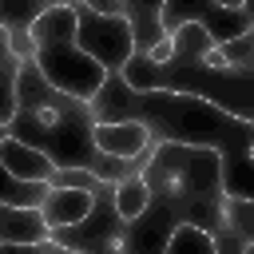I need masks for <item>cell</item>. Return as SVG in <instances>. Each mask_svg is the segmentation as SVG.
<instances>
[{
  "label": "cell",
  "mask_w": 254,
  "mask_h": 254,
  "mask_svg": "<svg viewBox=\"0 0 254 254\" xmlns=\"http://www.w3.org/2000/svg\"><path fill=\"white\" fill-rule=\"evenodd\" d=\"M75 8L71 4H52L36 24H32V40H36V67L40 75L67 99L91 103L99 95V87L107 83V67H99L91 56L79 52L75 44Z\"/></svg>",
  "instance_id": "cell-1"
},
{
  "label": "cell",
  "mask_w": 254,
  "mask_h": 254,
  "mask_svg": "<svg viewBox=\"0 0 254 254\" xmlns=\"http://www.w3.org/2000/svg\"><path fill=\"white\" fill-rule=\"evenodd\" d=\"M151 190H163L171 202L175 198H190V194H214L218 179H222V151L218 147H202V143H159L155 159L143 171Z\"/></svg>",
  "instance_id": "cell-2"
},
{
  "label": "cell",
  "mask_w": 254,
  "mask_h": 254,
  "mask_svg": "<svg viewBox=\"0 0 254 254\" xmlns=\"http://www.w3.org/2000/svg\"><path fill=\"white\" fill-rule=\"evenodd\" d=\"M75 8V44L83 56H91L99 67L115 71L131 60L135 52V36H131V24L123 16H99L91 12V4H71Z\"/></svg>",
  "instance_id": "cell-3"
},
{
  "label": "cell",
  "mask_w": 254,
  "mask_h": 254,
  "mask_svg": "<svg viewBox=\"0 0 254 254\" xmlns=\"http://www.w3.org/2000/svg\"><path fill=\"white\" fill-rule=\"evenodd\" d=\"M202 24V32H206V40L218 48V44H226V40H234V36H246L250 32V8L246 4H159V28H163V36H175L183 24Z\"/></svg>",
  "instance_id": "cell-4"
},
{
  "label": "cell",
  "mask_w": 254,
  "mask_h": 254,
  "mask_svg": "<svg viewBox=\"0 0 254 254\" xmlns=\"http://www.w3.org/2000/svg\"><path fill=\"white\" fill-rule=\"evenodd\" d=\"M91 143L99 155H115V159H131L151 143L147 119H119V123H91Z\"/></svg>",
  "instance_id": "cell-5"
},
{
  "label": "cell",
  "mask_w": 254,
  "mask_h": 254,
  "mask_svg": "<svg viewBox=\"0 0 254 254\" xmlns=\"http://www.w3.org/2000/svg\"><path fill=\"white\" fill-rule=\"evenodd\" d=\"M0 238L4 246H36L52 238V222L44 218V206H4L0 202Z\"/></svg>",
  "instance_id": "cell-6"
},
{
  "label": "cell",
  "mask_w": 254,
  "mask_h": 254,
  "mask_svg": "<svg viewBox=\"0 0 254 254\" xmlns=\"http://www.w3.org/2000/svg\"><path fill=\"white\" fill-rule=\"evenodd\" d=\"M0 163H4V175H16V179H52V171H56L48 151H40L32 143H20L16 135H4Z\"/></svg>",
  "instance_id": "cell-7"
},
{
  "label": "cell",
  "mask_w": 254,
  "mask_h": 254,
  "mask_svg": "<svg viewBox=\"0 0 254 254\" xmlns=\"http://www.w3.org/2000/svg\"><path fill=\"white\" fill-rule=\"evenodd\" d=\"M99 190H83V187H52L48 202H44V218L52 222V230L60 226H75L91 214Z\"/></svg>",
  "instance_id": "cell-8"
},
{
  "label": "cell",
  "mask_w": 254,
  "mask_h": 254,
  "mask_svg": "<svg viewBox=\"0 0 254 254\" xmlns=\"http://www.w3.org/2000/svg\"><path fill=\"white\" fill-rule=\"evenodd\" d=\"M131 222H139V230H135V238H131L139 250H163V246H167V230H171V210H167V206H151V202H147Z\"/></svg>",
  "instance_id": "cell-9"
},
{
  "label": "cell",
  "mask_w": 254,
  "mask_h": 254,
  "mask_svg": "<svg viewBox=\"0 0 254 254\" xmlns=\"http://www.w3.org/2000/svg\"><path fill=\"white\" fill-rule=\"evenodd\" d=\"M48 194H52V183L48 179H16V175H4L0 202L4 206H44Z\"/></svg>",
  "instance_id": "cell-10"
},
{
  "label": "cell",
  "mask_w": 254,
  "mask_h": 254,
  "mask_svg": "<svg viewBox=\"0 0 254 254\" xmlns=\"http://www.w3.org/2000/svg\"><path fill=\"white\" fill-rule=\"evenodd\" d=\"M147 202H151V187H147L143 175H127V179L115 183V210H119V218L131 222Z\"/></svg>",
  "instance_id": "cell-11"
},
{
  "label": "cell",
  "mask_w": 254,
  "mask_h": 254,
  "mask_svg": "<svg viewBox=\"0 0 254 254\" xmlns=\"http://www.w3.org/2000/svg\"><path fill=\"white\" fill-rule=\"evenodd\" d=\"M127 24H131V36H135V52H143V56L163 36V28H159V4H151V8L127 4Z\"/></svg>",
  "instance_id": "cell-12"
},
{
  "label": "cell",
  "mask_w": 254,
  "mask_h": 254,
  "mask_svg": "<svg viewBox=\"0 0 254 254\" xmlns=\"http://www.w3.org/2000/svg\"><path fill=\"white\" fill-rule=\"evenodd\" d=\"M123 83L135 91V95H147V91H159V67L143 56V52H131V60L123 64Z\"/></svg>",
  "instance_id": "cell-13"
},
{
  "label": "cell",
  "mask_w": 254,
  "mask_h": 254,
  "mask_svg": "<svg viewBox=\"0 0 254 254\" xmlns=\"http://www.w3.org/2000/svg\"><path fill=\"white\" fill-rule=\"evenodd\" d=\"M183 246L214 250V234H210V230H202L198 222L183 218V222H175V226H171V234H167V246H163V250H183Z\"/></svg>",
  "instance_id": "cell-14"
},
{
  "label": "cell",
  "mask_w": 254,
  "mask_h": 254,
  "mask_svg": "<svg viewBox=\"0 0 254 254\" xmlns=\"http://www.w3.org/2000/svg\"><path fill=\"white\" fill-rule=\"evenodd\" d=\"M218 52H222V60H226L238 75L250 71V32H246V36H234V40H226V44H218Z\"/></svg>",
  "instance_id": "cell-15"
},
{
  "label": "cell",
  "mask_w": 254,
  "mask_h": 254,
  "mask_svg": "<svg viewBox=\"0 0 254 254\" xmlns=\"http://www.w3.org/2000/svg\"><path fill=\"white\" fill-rule=\"evenodd\" d=\"M8 32V52H16L20 60H32L36 64V40H32V28H4Z\"/></svg>",
  "instance_id": "cell-16"
},
{
  "label": "cell",
  "mask_w": 254,
  "mask_h": 254,
  "mask_svg": "<svg viewBox=\"0 0 254 254\" xmlns=\"http://www.w3.org/2000/svg\"><path fill=\"white\" fill-rule=\"evenodd\" d=\"M147 60H151L155 67H163V64H175V36H159V40L147 48Z\"/></svg>",
  "instance_id": "cell-17"
},
{
  "label": "cell",
  "mask_w": 254,
  "mask_h": 254,
  "mask_svg": "<svg viewBox=\"0 0 254 254\" xmlns=\"http://www.w3.org/2000/svg\"><path fill=\"white\" fill-rule=\"evenodd\" d=\"M202 67H214V71H234V67L222 60V52H218L214 44H206V48H202ZM234 75H238V71H234Z\"/></svg>",
  "instance_id": "cell-18"
},
{
  "label": "cell",
  "mask_w": 254,
  "mask_h": 254,
  "mask_svg": "<svg viewBox=\"0 0 254 254\" xmlns=\"http://www.w3.org/2000/svg\"><path fill=\"white\" fill-rule=\"evenodd\" d=\"M91 12H99V16H123L127 20V4H115V0H91Z\"/></svg>",
  "instance_id": "cell-19"
}]
</instances>
